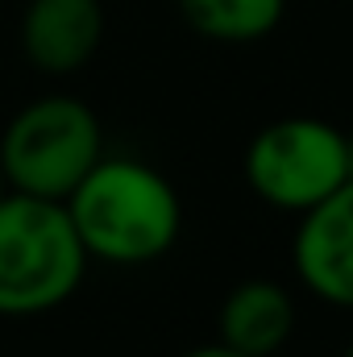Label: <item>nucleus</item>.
<instances>
[{"label": "nucleus", "mask_w": 353, "mask_h": 357, "mask_svg": "<svg viewBox=\"0 0 353 357\" xmlns=\"http://www.w3.org/2000/svg\"><path fill=\"white\" fill-rule=\"evenodd\" d=\"M71 199V225L84 250L108 262H150L179 237V199L171 183L129 158L96 162Z\"/></svg>", "instance_id": "nucleus-1"}, {"label": "nucleus", "mask_w": 353, "mask_h": 357, "mask_svg": "<svg viewBox=\"0 0 353 357\" xmlns=\"http://www.w3.org/2000/svg\"><path fill=\"white\" fill-rule=\"evenodd\" d=\"M84 241L71 212L42 195H0V316L59 307L84 274Z\"/></svg>", "instance_id": "nucleus-2"}, {"label": "nucleus", "mask_w": 353, "mask_h": 357, "mask_svg": "<svg viewBox=\"0 0 353 357\" xmlns=\"http://www.w3.org/2000/svg\"><path fill=\"white\" fill-rule=\"evenodd\" d=\"M100 162V125L88 104L71 96L33 100L13 116L0 146L4 183L25 195L67 199Z\"/></svg>", "instance_id": "nucleus-3"}, {"label": "nucleus", "mask_w": 353, "mask_h": 357, "mask_svg": "<svg viewBox=\"0 0 353 357\" xmlns=\"http://www.w3.org/2000/svg\"><path fill=\"white\" fill-rule=\"evenodd\" d=\"M246 175L262 199L308 212L345 183V133L312 116L278 121L254 137Z\"/></svg>", "instance_id": "nucleus-4"}, {"label": "nucleus", "mask_w": 353, "mask_h": 357, "mask_svg": "<svg viewBox=\"0 0 353 357\" xmlns=\"http://www.w3.org/2000/svg\"><path fill=\"white\" fill-rule=\"evenodd\" d=\"M295 266L316 295L353 307V183L308 208L295 237Z\"/></svg>", "instance_id": "nucleus-5"}, {"label": "nucleus", "mask_w": 353, "mask_h": 357, "mask_svg": "<svg viewBox=\"0 0 353 357\" xmlns=\"http://www.w3.org/2000/svg\"><path fill=\"white\" fill-rule=\"evenodd\" d=\"M104 33L100 0H29L21 21V42L33 67L75 71L84 67Z\"/></svg>", "instance_id": "nucleus-6"}, {"label": "nucleus", "mask_w": 353, "mask_h": 357, "mask_svg": "<svg viewBox=\"0 0 353 357\" xmlns=\"http://www.w3.org/2000/svg\"><path fill=\"white\" fill-rule=\"evenodd\" d=\"M295 328V307L283 287L246 282L225 299L220 312V341L246 357H270Z\"/></svg>", "instance_id": "nucleus-7"}, {"label": "nucleus", "mask_w": 353, "mask_h": 357, "mask_svg": "<svg viewBox=\"0 0 353 357\" xmlns=\"http://www.w3.org/2000/svg\"><path fill=\"white\" fill-rule=\"evenodd\" d=\"M191 29L216 42H254L283 17V0H179Z\"/></svg>", "instance_id": "nucleus-8"}, {"label": "nucleus", "mask_w": 353, "mask_h": 357, "mask_svg": "<svg viewBox=\"0 0 353 357\" xmlns=\"http://www.w3.org/2000/svg\"><path fill=\"white\" fill-rule=\"evenodd\" d=\"M187 357H246V354H237V349H229V345L220 341V345H208V349H195V354H187Z\"/></svg>", "instance_id": "nucleus-9"}, {"label": "nucleus", "mask_w": 353, "mask_h": 357, "mask_svg": "<svg viewBox=\"0 0 353 357\" xmlns=\"http://www.w3.org/2000/svg\"><path fill=\"white\" fill-rule=\"evenodd\" d=\"M345 183H353V137H345Z\"/></svg>", "instance_id": "nucleus-10"}, {"label": "nucleus", "mask_w": 353, "mask_h": 357, "mask_svg": "<svg viewBox=\"0 0 353 357\" xmlns=\"http://www.w3.org/2000/svg\"><path fill=\"white\" fill-rule=\"evenodd\" d=\"M0 195H4V167H0Z\"/></svg>", "instance_id": "nucleus-11"}, {"label": "nucleus", "mask_w": 353, "mask_h": 357, "mask_svg": "<svg viewBox=\"0 0 353 357\" xmlns=\"http://www.w3.org/2000/svg\"><path fill=\"white\" fill-rule=\"evenodd\" d=\"M345 357H353V345H350V354H345Z\"/></svg>", "instance_id": "nucleus-12"}]
</instances>
